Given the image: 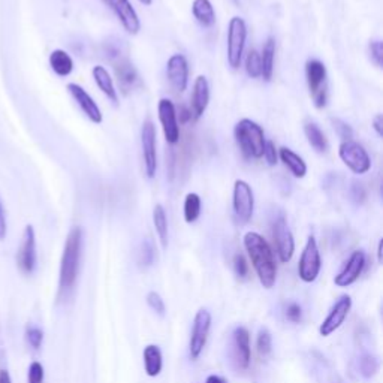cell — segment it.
Here are the masks:
<instances>
[{"label": "cell", "mask_w": 383, "mask_h": 383, "mask_svg": "<svg viewBox=\"0 0 383 383\" xmlns=\"http://www.w3.org/2000/svg\"><path fill=\"white\" fill-rule=\"evenodd\" d=\"M242 242H244L247 255L253 264L260 285L265 289H271L277 278V264L273 249L258 232H247Z\"/></svg>", "instance_id": "cell-1"}, {"label": "cell", "mask_w": 383, "mask_h": 383, "mask_svg": "<svg viewBox=\"0 0 383 383\" xmlns=\"http://www.w3.org/2000/svg\"><path fill=\"white\" fill-rule=\"evenodd\" d=\"M81 249H82V231L80 226L72 228L68 233L66 242H64L62 264H60V291H69L75 286L78 269H80V259H81Z\"/></svg>", "instance_id": "cell-2"}, {"label": "cell", "mask_w": 383, "mask_h": 383, "mask_svg": "<svg viewBox=\"0 0 383 383\" xmlns=\"http://www.w3.org/2000/svg\"><path fill=\"white\" fill-rule=\"evenodd\" d=\"M235 141L246 159H260L264 154L265 134L256 121L250 118H241L233 129Z\"/></svg>", "instance_id": "cell-3"}, {"label": "cell", "mask_w": 383, "mask_h": 383, "mask_svg": "<svg viewBox=\"0 0 383 383\" xmlns=\"http://www.w3.org/2000/svg\"><path fill=\"white\" fill-rule=\"evenodd\" d=\"M305 77L308 90L313 99V105L321 109L328 100V87H326V66L321 62L312 59L305 63Z\"/></svg>", "instance_id": "cell-4"}, {"label": "cell", "mask_w": 383, "mask_h": 383, "mask_svg": "<svg viewBox=\"0 0 383 383\" xmlns=\"http://www.w3.org/2000/svg\"><path fill=\"white\" fill-rule=\"evenodd\" d=\"M247 39L246 21L240 17H232L228 24V63L232 69H238Z\"/></svg>", "instance_id": "cell-5"}, {"label": "cell", "mask_w": 383, "mask_h": 383, "mask_svg": "<svg viewBox=\"0 0 383 383\" xmlns=\"http://www.w3.org/2000/svg\"><path fill=\"white\" fill-rule=\"evenodd\" d=\"M339 156L341 162L349 168V170L357 174L364 175L371 170V159L366 148L355 141H341L339 145Z\"/></svg>", "instance_id": "cell-6"}, {"label": "cell", "mask_w": 383, "mask_h": 383, "mask_svg": "<svg viewBox=\"0 0 383 383\" xmlns=\"http://www.w3.org/2000/svg\"><path fill=\"white\" fill-rule=\"evenodd\" d=\"M322 268V259L319 253V247H317V241L314 235L307 238L304 250L300 258V264H298V276L305 283H312L317 278Z\"/></svg>", "instance_id": "cell-7"}, {"label": "cell", "mask_w": 383, "mask_h": 383, "mask_svg": "<svg viewBox=\"0 0 383 383\" xmlns=\"http://www.w3.org/2000/svg\"><path fill=\"white\" fill-rule=\"evenodd\" d=\"M232 207L240 223L250 222L255 210V195L253 189H251V186L247 181L237 180L233 183Z\"/></svg>", "instance_id": "cell-8"}, {"label": "cell", "mask_w": 383, "mask_h": 383, "mask_svg": "<svg viewBox=\"0 0 383 383\" xmlns=\"http://www.w3.org/2000/svg\"><path fill=\"white\" fill-rule=\"evenodd\" d=\"M271 231H273V240L280 260H282L283 264L289 262L295 251V240L291 229L287 226L283 213H280L278 216H276V219L273 220V225H271Z\"/></svg>", "instance_id": "cell-9"}, {"label": "cell", "mask_w": 383, "mask_h": 383, "mask_svg": "<svg viewBox=\"0 0 383 383\" xmlns=\"http://www.w3.org/2000/svg\"><path fill=\"white\" fill-rule=\"evenodd\" d=\"M210 328H211V314L208 310L201 308V310H198V313L195 314V319H193V328H192V335L189 341L190 359L195 361L201 357V353L208 340Z\"/></svg>", "instance_id": "cell-10"}, {"label": "cell", "mask_w": 383, "mask_h": 383, "mask_svg": "<svg viewBox=\"0 0 383 383\" xmlns=\"http://www.w3.org/2000/svg\"><path fill=\"white\" fill-rule=\"evenodd\" d=\"M159 121L162 125L163 135L168 144H177L180 141V126H179V116H177V108L174 102L168 98H162L157 105Z\"/></svg>", "instance_id": "cell-11"}, {"label": "cell", "mask_w": 383, "mask_h": 383, "mask_svg": "<svg viewBox=\"0 0 383 383\" xmlns=\"http://www.w3.org/2000/svg\"><path fill=\"white\" fill-rule=\"evenodd\" d=\"M141 147L144 171L148 179H154L157 171V153H156V127L154 123L147 118L141 127Z\"/></svg>", "instance_id": "cell-12"}, {"label": "cell", "mask_w": 383, "mask_h": 383, "mask_svg": "<svg viewBox=\"0 0 383 383\" xmlns=\"http://www.w3.org/2000/svg\"><path fill=\"white\" fill-rule=\"evenodd\" d=\"M17 265L23 274H32L36 267V235L32 225H27L17 253Z\"/></svg>", "instance_id": "cell-13"}, {"label": "cell", "mask_w": 383, "mask_h": 383, "mask_svg": "<svg viewBox=\"0 0 383 383\" xmlns=\"http://www.w3.org/2000/svg\"><path fill=\"white\" fill-rule=\"evenodd\" d=\"M104 3L116 14L118 21L129 35H138L141 30V21L129 0H104Z\"/></svg>", "instance_id": "cell-14"}, {"label": "cell", "mask_w": 383, "mask_h": 383, "mask_svg": "<svg viewBox=\"0 0 383 383\" xmlns=\"http://www.w3.org/2000/svg\"><path fill=\"white\" fill-rule=\"evenodd\" d=\"M166 77L177 93H183L189 84V63L183 54H172L166 63Z\"/></svg>", "instance_id": "cell-15"}, {"label": "cell", "mask_w": 383, "mask_h": 383, "mask_svg": "<svg viewBox=\"0 0 383 383\" xmlns=\"http://www.w3.org/2000/svg\"><path fill=\"white\" fill-rule=\"evenodd\" d=\"M350 308H352V298L349 295L340 296L339 301L331 308L330 314L325 317V321L319 326V332L322 337H330L332 332H335L340 328L346 317H348Z\"/></svg>", "instance_id": "cell-16"}, {"label": "cell", "mask_w": 383, "mask_h": 383, "mask_svg": "<svg viewBox=\"0 0 383 383\" xmlns=\"http://www.w3.org/2000/svg\"><path fill=\"white\" fill-rule=\"evenodd\" d=\"M364 268H366V253L362 250H355L343 269L335 276L334 283L339 287H348L353 285L362 274Z\"/></svg>", "instance_id": "cell-17"}, {"label": "cell", "mask_w": 383, "mask_h": 383, "mask_svg": "<svg viewBox=\"0 0 383 383\" xmlns=\"http://www.w3.org/2000/svg\"><path fill=\"white\" fill-rule=\"evenodd\" d=\"M66 89L69 91V95L72 96V99L77 102L82 113L86 114V117L91 121V123L100 125L102 120H104V116H102L100 108L98 107L96 102L93 100V98L89 95V93L75 82L68 84Z\"/></svg>", "instance_id": "cell-18"}, {"label": "cell", "mask_w": 383, "mask_h": 383, "mask_svg": "<svg viewBox=\"0 0 383 383\" xmlns=\"http://www.w3.org/2000/svg\"><path fill=\"white\" fill-rule=\"evenodd\" d=\"M114 71H116V77L117 82L120 86V90L125 93V95H129L130 91L136 90L138 87H141V78H139V73L136 68L134 66V63L127 60L126 57L120 59L114 63Z\"/></svg>", "instance_id": "cell-19"}, {"label": "cell", "mask_w": 383, "mask_h": 383, "mask_svg": "<svg viewBox=\"0 0 383 383\" xmlns=\"http://www.w3.org/2000/svg\"><path fill=\"white\" fill-rule=\"evenodd\" d=\"M210 102V84L205 75L196 77L193 82V91L190 96V111L192 117L198 120L204 116L205 111H207Z\"/></svg>", "instance_id": "cell-20"}, {"label": "cell", "mask_w": 383, "mask_h": 383, "mask_svg": "<svg viewBox=\"0 0 383 383\" xmlns=\"http://www.w3.org/2000/svg\"><path fill=\"white\" fill-rule=\"evenodd\" d=\"M233 361L240 370H246L250 364V334L244 326H237L232 334Z\"/></svg>", "instance_id": "cell-21"}, {"label": "cell", "mask_w": 383, "mask_h": 383, "mask_svg": "<svg viewBox=\"0 0 383 383\" xmlns=\"http://www.w3.org/2000/svg\"><path fill=\"white\" fill-rule=\"evenodd\" d=\"M91 75H93V80H95V82H96V86L99 87V90L108 98L111 104H113L114 107H118V93L116 90L114 81H113V78H111L109 72L105 69V66L98 64V66L91 69Z\"/></svg>", "instance_id": "cell-22"}, {"label": "cell", "mask_w": 383, "mask_h": 383, "mask_svg": "<svg viewBox=\"0 0 383 383\" xmlns=\"http://www.w3.org/2000/svg\"><path fill=\"white\" fill-rule=\"evenodd\" d=\"M278 157L282 159V162L287 168L291 174L295 177V179H304L307 175V163L304 162V159L296 154L294 150H291L289 147H282L278 150Z\"/></svg>", "instance_id": "cell-23"}, {"label": "cell", "mask_w": 383, "mask_h": 383, "mask_svg": "<svg viewBox=\"0 0 383 383\" xmlns=\"http://www.w3.org/2000/svg\"><path fill=\"white\" fill-rule=\"evenodd\" d=\"M192 14L195 20L202 27H213L216 23V11L210 0H193L192 3Z\"/></svg>", "instance_id": "cell-24"}, {"label": "cell", "mask_w": 383, "mask_h": 383, "mask_svg": "<svg viewBox=\"0 0 383 383\" xmlns=\"http://www.w3.org/2000/svg\"><path fill=\"white\" fill-rule=\"evenodd\" d=\"M304 134L307 138V143L310 144L314 152L317 153H326L328 152V139H326L322 129L317 126L314 121H307L304 125Z\"/></svg>", "instance_id": "cell-25"}, {"label": "cell", "mask_w": 383, "mask_h": 383, "mask_svg": "<svg viewBox=\"0 0 383 383\" xmlns=\"http://www.w3.org/2000/svg\"><path fill=\"white\" fill-rule=\"evenodd\" d=\"M274 59H276V39L273 36L265 41L262 53H260V68H262V73L260 77L264 81H271L274 73Z\"/></svg>", "instance_id": "cell-26"}, {"label": "cell", "mask_w": 383, "mask_h": 383, "mask_svg": "<svg viewBox=\"0 0 383 383\" xmlns=\"http://www.w3.org/2000/svg\"><path fill=\"white\" fill-rule=\"evenodd\" d=\"M50 66L55 75L69 77L73 71V60L64 50H54L50 54Z\"/></svg>", "instance_id": "cell-27"}, {"label": "cell", "mask_w": 383, "mask_h": 383, "mask_svg": "<svg viewBox=\"0 0 383 383\" xmlns=\"http://www.w3.org/2000/svg\"><path fill=\"white\" fill-rule=\"evenodd\" d=\"M162 352L156 344H148L144 349V367L145 373L150 377H156L161 375L162 371Z\"/></svg>", "instance_id": "cell-28"}, {"label": "cell", "mask_w": 383, "mask_h": 383, "mask_svg": "<svg viewBox=\"0 0 383 383\" xmlns=\"http://www.w3.org/2000/svg\"><path fill=\"white\" fill-rule=\"evenodd\" d=\"M153 223H154V229L159 237V241H161L162 244V249H166L168 247V217L162 204L154 205Z\"/></svg>", "instance_id": "cell-29"}, {"label": "cell", "mask_w": 383, "mask_h": 383, "mask_svg": "<svg viewBox=\"0 0 383 383\" xmlns=\"http://www.w3.org/2000/svg\"><path fill=\"white\" fill-rule=\"evenodd\" d=\"M183 213H184V220L186 223H193L199 219L201 214V198L198 193H188L184 198V207H183Z\"/></svg>", "instance_id": "cell-30"}, {"label": "cell", "mask_w": 383, "mask_h": 383, "mask_svg": "<svg viewBox=\"0 0 383 383\" xmlns=\"http://www.w3.org/2000/svg\"><path fill=\"white\" fill-rule=\"evenodd\" d=\"M156 259V250L152 240H144L141 242V246H139V251H138V262L143 268H148L154 264Z\"/></svg>", "instance_id": "cell-31"}, {"label": "cell", "mask_w": 383, "mask_h": 383, "mask_svg": "<svg viewBox=\"0 0 383 383\" xmlns=\"http://www.w3.org/2000/svg\"><path fill=\"white\" fill-rule=\"evenodd\" d=\"M379 371V359L376 357H373L370 353L362 355L359 358V373L362 377L371 379L373 376H376Z\"/></svg>", "instance_id": "cell-32"}, {"label": "cell", "mask_w": 383, "mask_h": 383, "mask_svg": "<svg viewBox=\"0 0 383 383\" xmlns=\"http://www.w3.org/2000/svg\"><path fill=\"white\" fill-rule=\"evenodd\" d=\"M246 72L250 78H260V73H262V68H260V54L256 50H250L247 57H246Z\"/></svg>", "instance_id": "cell-33"}, {"label": "cell", "mask_w": 383, "mask_h": 383, "mask_svg": "<svg viewBox=\"0 0 383 383\" xmlns=\"http://www.w3.org/2000/svg\"><path fill=\"white\" fill-rule=\"evenodd\" d=\"M256 348L260 357H268L273 350V337H271V332L267 328L259 330L258 339H256Z\"/></svg>", "instance_id": "cell-34"}, {"label": "cell", "mask_w": 383, "mask_h": 383, "mask_svg": "<svg viewBox=\"0 0 383 383\" xmlns=\"http://www.w3.org/2000/svg\"><path fill=\"white\" fill-rule=\"evenodd\" d=\"M331 125L334 132L339 135V138H341V141H350L353 138V129L350 127L349 123H346L344 120L341 118H331Z\"/></svg>", "instance_id": "cell-35"}, {"label": "cell", "mask_w": 383, "mask_h": 383, "mask_svg": "<svg viewBox=\"0 0 383 383\" xmlns=\"http://www.w3.org/2000/svg\"><path fill=\"white\" fill-rule=\"evenodd\" d=\"M349 196L355 205H362L367 199V190L364 188L362 183L353 180L349 186Z\"/></svg>", "instance_id": "cell-36"}, {"label": "cell", "mask_w": 383, "mask_h": 383, "mask_svg": "<svg viewBox=\"0 0 383 383\" xmlns=\"http://www.w3.org/2000/svg\"><path fill=\"white\" fill-rule=\"evenodd\" d=\"M368 53H370V59L371 62L376 64L377 68H382L383 63V44L379 39L371 41L368 45Z\"/></svg>", "instance_id": "cell-37"}, {"label": "cell", "mask_w": 383, "mask_h": 383, "mask_svg": "<svg viewBox=\"0 0 383 383\" xmlns=\"http://www.w3.org/2000/svg\"><path fill=\"white\" fill-rule=\"evenodd\" d=\"M26 339H27V343H29L33 349H39L44 341V332L42 330L38 328V326H29L26 331Z\"/></svg>", "instance_id": "cell-38"}, {"label": "cell", "mask_w": 383, "mask_h": 383, "mask_svg": "<svg viewBox=\"0 0 383 383\" xmlns=\"http://www.w3.org/2000/svg\"><path fill=\"white\" fill-rule=\"evenodd\" d=\"M233 271H235V274L238 278L246 280L249 277V264L247 259L242 256L241 253L233 256Z\"/></svg>", "instance_id": "cell-39"}, {"label": "cell", "mask_w": 383, "mask_h": 383, "mask_svg": "<svg viewBox=\"0 0 383 383\" xmlns=\"http://www.w3.org/2000/svg\"><path fill=\"white\" fill-rule=\"evenodd\" d=\"M44 367L38 361H33L27 373V383H44Z\"/></svg>", "instance_id": "cell-40"}, {"label": "cell", "mask_w": 383, "mask_h": 383, "mask_svg": "<svg viewBox=\"0 0 383 383\" xmlns=\"http://www.w3.org/2000/svg\"><path fill=\"white\" fill-rule=\"evenodd\" d=\"M147 304L152 307V310H154L159 316H163L165 312H166V307H165V303L162 300V296L159 295L157 292L152 291L148 292L147 295Z\"/></svg>", "instance_id": "cell-41"}, {"label": "cell", "mask_w": 383, "mask_h": 383, "mask_svg": "<svg viewBox=\"0 0 383 383\" xmlns=\"http://www.w3.org/2000/svg\"><path fill=\"white\" fill-rule=\"evenodd\" d=\"M262 157L265 159V162L269 166H276L278 162V150L276 148L273 141H267L265 147H264V154Z\"/></svg>", "instance_id": "cell-42"}, {"label": "cell", "mask_w": 383, "mask_h": 383, "mask_svg": "<svg viewBox=\"0 0 383 383\" xmlns=\"http://www.w3.org/2000/svg\"><path fill=\"white\" fill-rule=\"evenodd\" d=\"M286 317H287V321H291L294 323L301 322V319H303V310H301L300 304L289 303L287 307H286Z\"/></svg>", "instance_id": "cell-43"}, {"label": "cell", "mask_w": 383, "mask_h": 383, "mask_svg": "<svg viewBox=\"0 0 383 383\" xmlns=\"http://www.w3.org/2000/svg\"><path fill=\"white\" fill-rule=\"evenodd\" d=\"M8 232V225H6V213H5V207L2 198H0V241L5 240Z\"/></svg>", "instance_id": "cell-44"}, {"label": "cell", "mask_w": 383, "mask_h": 383, "mask_svg": "<svg viewBox=\"0 0 383 383\" xmlns=\"http://www.w3.org/2000/svg\"><path fill=\"white\" fill-rule=\"evenodd\" d=\"M371 126H373V129H375V132L377 134V136L383 135V117H382V114H377L375 118H373Z\"/></svg>", "instance_id": "cell-45"}, {"label": "cell", "mask_w": 383, "mask_h": 383, "mask_svg": "<svg viewBox=\"0 0 383 383\" xmlns=\"http://www.w3.org/2000/svg\"><path fill=\"white\" fill-rule=\"evenodd\" d=\"M193 117H192V111H190V108H184V107H181L180 108V121H181V123H188V121L189 120H192Z\"/></svg>", "instance_id": "cell-46"}, {"label": "cell", "mask_w": 383, "mask_h": 383, "mask_svg": "<svg viewBox=\"0 0 383 383\" xmlns=\"http://www.w3.org/2000/svg\"><path fill=\"white\" fill-rule=\"evenodd\" d=\"M205 383H228L225 379L220 377V376H216V375H211L207 377V380H205Z\"/></svg>", "instance_id": "cell-47"}, {"label": "cell", "mask_w": 383, "mask_h": 383, "mask_svg": "<svg viewBox=\"0 0 383 383\" xmlns=\"http://www.w3.org/2000/svg\"><path fill=\"white\" fill-rule=\"evenodd\" d=\"M0 383H12L11 376L6 370H0Z\"/></svg>", "instance_id": "cell-48"}, {"label": "cell", "mask_w": 383, "mask_h": 383, "mask_svg": "<svg viewBox=\"0 0 383 383\" xmlns=\"http://www.w3.org/2000/svg\"><path fill=\"white\" fill-rule=\"evenodd\" d=\"M382 247H383V240L379 241V244H377V260H379V264H382V260H383V256H382Z\"/></svg>", "instance_id": "cell-49"}, {"label": "cell", "mask_w": 383, "mask_h": 383, "mask_svg": "<svg viewBox=\"0 0 383 383\" xmlns=\"http://www.w3.org/2000/svg\"><path fill=\"white\" fill-rule=\"evenodd\" d=\"M144 6H150L153 3V0H139Z\"/></svg>", "instance_id": "cell-50"}, {"label": "cell", "mask_w": 383, "mask_h": 383, "mask_svg": "<svg viewBox=\"0 0 383 383\" xmlns=\"http://www.w3.org/2000/svg\"><path fill=\"white\" fill-rule=\"evenodd\" d=\"M232 2L235 3V5H240V0H232Z\"/></svg>", "instance_id": "cell-51"}]
</instances>
